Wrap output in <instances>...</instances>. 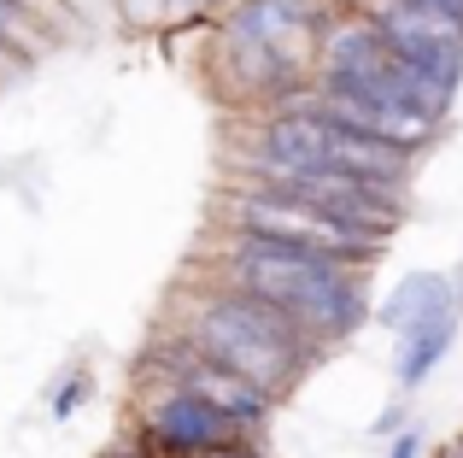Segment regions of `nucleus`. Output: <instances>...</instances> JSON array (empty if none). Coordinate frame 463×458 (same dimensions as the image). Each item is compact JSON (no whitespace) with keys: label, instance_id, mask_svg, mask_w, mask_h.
I'll return each mask as SVG.
<instances>
[{"label":"nucleus","instance_id":"f3484780","mask_svg":"<svg viewBox=\"0 0 463 458\" xmlns=\"http://www.w3.org/2000/svg\"><path fill=\"white\" fill-rule=\"evenodd\" d=\"M0 59H12V42H6V35H0Z\"/></svg>","mask_w":463,"mask_h":458},{"label":"nucleus","instance_id":"9b49d317","mask_svg":"<svg viewBox=\"0 0 463 458\" xmlns=\"http://www.w3.org/2000/svg\"><path fill=\"white\" fill-rule=\"evenodd\" d=\"M18 30H24V6H18V0H0V35L12 42Z\"/></svg>","mask_w":463,"mask_h":458},{"label":"nucleus","instance_id":"2eb2a0df","mask_svg":"<svg viewBox=\"0 0 463 458\" xmlns=\"http://www.w3.org/2000/svg\"><path fill=\"white\" fill-rule=\"evenodd\" d=\"M106 458H141V447H124V453H106Z\"/></svg>","mask_w":463,"mask_h":458},{"label":"nucleus","instance_id":"6e6552de","mask_svg":"<svg viewBox=\"0 0 463 458\" xmlns=\"http://www.w3.org/2000/svg\"><path fill=\"white\" fill-rule=\"evenodd\" d=\"M458 318L463 311H440V318H429V323H411L405 335H393V377H399V388H422V382L440 370V358L452 353V341H458Z\"/></svg>","mask_w":463,"mask_h":458},{"label":"nucleus","instance_id":"0eeeda50","mask_svg":"<svg viewBox=\"0 0 463 458\" xmlns=\"http://www.w3.org/2000/svg\"><path fill=\"white\" fill-rule=\"evenodd\" d=\"M440 311H463V282H452L446 271H411L399 276V288L375 306V323L393 335H405L411 323H429Z\"/></svg>","mask_w":463,"mask_h":458},{"label":"nucleus","instance_id":"dca6fc26","mask_svg":"<svg viewBox=\"0 0 463 458\" xmlns=\"http://www.w3.org/2000/svg\"><path fill=\"white\" fill-rule=\"evenodd\" d=\"M434 6H446V12H452V18H458V6H463V0H434Z\"/></svg>","mask_w":463,"mask_h":458},{"label":"nucleus","instance_id":"f03ea898","mask_svg":"<svg viewBox=\"0 0 463 458\" xmlns=\"http://www.w3.org/2000/svg\"><path fill=\"white\" fill-rule=\"evenodd\" d=\"M212 282H229L241 294L276 306L282 318H294L317 347H335L346 335H358L375 318L370 300V271L346 259H323V253H299V247H276V241H252V235H229L205 264Z\"/></svg>","mask_w":463,"mask_h":458},{"label":"nucleus","instance_id":"ddd939ff","mask_svg":"<svg viewBox=\"0 0 463 458\" xmlns=\"http://www.w3.org/2000/svg\"><path fill=\"white\" fill-rule=\"evenodd\" d=\"M323 6H328V12H364L370 0H323Z\"/></svg>","mask_w":463,"mask_h":458},{"label":"nucleus","instance_id":"a211bd4d","mask_svg":"<svg viewBox=\"0 0 463 458\" xmlns=\"http://www.w3.org/2000/svg\"><path fill=\"white\" fill-rule=\"evenodd\" d=\"M458 24H463V6H458Z\"/></svg>","mask_w":463,"mask_h":458},{"label":"nucleus","instance_id":"423d86ee","mask_svg":"<svg viewBox=\"0 0 463 458\" xmlns=\"http://www.w3.org/2000/svg\"><path fill=\"white\" fill-rule=\"evenodd\" d=\"M247 441L212 400H200L194 388H176V382H153L141 394L136 412V447L141 458H212L223 447Z\"/></svg>","mask_w":463,"mask_h":458},{"label":"nucleus","instance_id":"f8f14e48","mask_svg":"<svg viewBox=\"0 0 463 458\" xmlns=\"http://www.w3.org/2000/svg\"><path fill=\"white\" fill-rule=\"evenodd\" d=\"M212 458H264V453H259V441H235V447H223V453H212Z\"/></svg>","mask_w":463,"mask_h":458},{"label":"nucleus","instance_id":"20e7f679","mask_svg":"<svg viewBox=\"0 0 463 458\" xmlns=\"http://www.w3.org/2000/svg\"><path fill=\"white\" fill-rule=\"evenodd\" d=\"M223 229L229 235H252V241H276V247L323 253V259H346V264H364V271L382 259V241H370L364 229L340 224L335 212H323L317 200L270 188V183H235L229 188Z\"/></svg>","mask_w":463,"mask_h":458},{"label":"nucleus","instance_id":"7ed1b4c3","mask_svg":"<svg viewBox=\"0 0 463 458\" xmlns=\"http://www.w3.org/2000/svg\"><path fill=\"white\" fill-rule=\"evenodd\" d=\"M176 335H188V347H200L212 365L252 382L270 400H282L294 382H306V370L323 358V347L294 318H282L276 306H264V300L241 294L229 282H212V276H205V288L182 294Z\"/></svg>","mask_w":463,"mask_h":458},{"label":"nucleus","instance_id":"1a4fd4ad","mask_svg":"<svg viewBox=\"0 0 463 458\" xmlns=\"http://www.w3.org/2000/svg\"><path fill=\"white\" fill-rule=\"evenodd\" d=\"M82 400H89V370H77V377L59 382V394H53V417H71Z\"/></svg>","mask_w":463,"mask_h":458},{"label":"nucleus","instance_id":"4468645a","mask_svg":"<svg viewBox=\"0 0 463 458\" xmlns=\"http://www.w3.org/2000/svg\"><path fill=\"white\" fill-rule=\"evenodd\" d=\"M434 458H463V435H458V441H446V447H434Z\"/></svg>","mask_w":463,"mask_h":458},{"label":"nucleus","instance_id":"f257e3e1","mask_svg":"<svg viewBox=\"0 0 463 458\" xmlns=\"http://www.w3.org/2000/svg\"><path fill=\"white\" fill-rule=\"evenodd\" d=\"M335 12L323 0H229L212 35L217 89H229L252 118L299 106L317 89V53Z\"/></svg>","mask_w":463,"mask_h":458},{"label":"nucleus","instance_id":"9d476101","mask_svg":"<svg viewBox=\"0 0 463 458\" xmlns=\"http://www.w3.org/2000/svg\"><path fill=\"white\" fill-rule=\"evenodd\" d=\"M382 458H422V429H417V424H411V429H399V435H393V447H387Z\"/></svg>","mask_w":463,"mask_h":458},{"label":"nucleus","instance_id":"39448f33","mask_svg":"<svg viewBox=\"0 0 463 458\" xmlns=\"http://www.w3.org/2000/svg\"><path fill=\"white\" fill-rule=\"evenodd\" d=\"M364 24L382 35V47L411 65L429 89H440L446 100H458L463 89V24L434 0H370Z\"/></svg>","mask_w":463,"mask_h":458}]
</instances>
